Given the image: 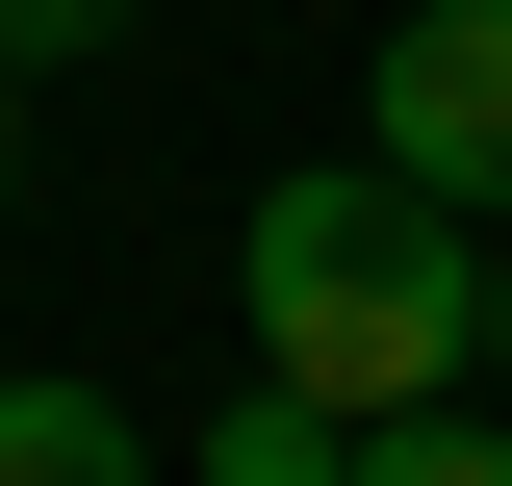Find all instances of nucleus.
I'll use <instances>...</instances> for the list:
<instances>
[{
  "instance_id": "obj_1",
  "label": "nucleus",
  "mask_w": 512,
  "mask_h": 486,
  "mask_svg": "<svg viewBox=\"0 0 512 486\" xmlns=\"http://www.w3.org/2000/svg\"><path fill=\"white\" fill-rule=\"evenodd\" d=\"M231 307H256V384H282V410L410 435V410H461V359H487V231L410 205V180H359V154H308V180H256Z\"/></svg>"
},
{
  "instance_id": "obj_2",
  "label": "nucleus",
  "mask_w": 512,
  "mask_h": 486,
  "mask_svg": "<svg viewBox=\"0 0 512 486\" xmlns=\"http://www.w3.org/2000/svg\"><path fill=\"white\" fill-rule=\"evenodd\" d=\"M359 180L461 205V231L512 205V0H410V26H384V77H359Z\"/></svg>"
},
{
  "instance_id": "obj_3",
  "label": "nucleus",
  "mask_w": 512,
  "mask_h": 486,
  "mask_svg": "<svg viewBox=\"0 0 512 486\" xmlns=\"http://www.w3.org/2000/svg\"><path fill=\"white\" fill-rule=\"evenodd\" d=\"M0 486H154V435L103 384H0Z\"/></svg>"
},
{
  "instance_id": "obj_4",
  "label": "nucleus",
  "mask_w": 512,
  "mask_h": 486,
  "mask_svg": "<svg viewBox=\"0 0 512 486\" xmlns=\"http://www.w3.org/2000/svg\"><path fill=\"white\" fill-rule=\"evenodd\" d=\"M205 486H359V435L282 410V384H231V435H205Z\"/></svg>"
},
{
  "instance_id": "obj_5",
  "label": "nucleus",
  "mask_w": 512,
  "mask_h": 486,
  "mask_svg": "<svg viewBox=\"0 0 512 486\" xmlns=\"http://www.w3.org/2000/svg\"><path fill=\"white\" fill-rule=\"evenodd\" d=\"M359 486H512V435L487 410H410V435H359Z\"/></svg>"
},
{
  "instance_id": "obj_6",
  "label": "nucleus",
  "mask_w": 512,
  "mask_h": 486,
  "mask_svg": "<svg viewBox=\"0 0 512 486\" xmlns=\"http://www.w3.org/2000/svg\"><path fill=\"white\" fill-rule=\"evenodd\" d=\"M128 0H0V77H52V52H103Z\"/></svg>"
},
{
  "instance_id": "obj_7",
  "label": "nucleus",
  "mask_w": 512,
  "mask_h": 486,
  "mask_svg": "<svg viewBox=\"0 0 512 486\" xmlns=\"http://www.w3.org/2000/svg\"><path fill=\"white\" fill-rule=\"evenodd\" d=\"M487 384H512V231H487Z\"/></svg>"
},
{
  "instance_id": "obj_8",
  "label": "nucleus",
  "mask_w": 512,
  "mask_h": 486,
  "mask_svg": "<svg viewBox=\"0 0 512 486\" xmlns=\"http://www.w3.org/2000/svg\"><path fill=\"white\" fill-rule=\"evenodd\" d=\"M0 205H26V77H0Z\"/></svg>"
}]
</instances>
